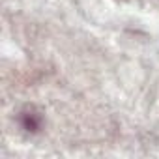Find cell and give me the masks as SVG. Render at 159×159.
I'll return each mask as SVG.
<instances>
[{
	"label": "cell",
	"mask_w": 159,
	"mask_h": 159,
	"mask_svg": "<svg viewBox=\"0 0 159 159\" xmlns=\"http://www.w3.org/2000/svg\"><path fill=\"white\" fill-rule=\"evenodd\" d=\"M21 122H23V125H25L26 131H38L39 122H41V116L39 114H34L32 111H23L21 112Z\"/></svg>",
	"instance_id": "cell-1"
}]
</instances>
